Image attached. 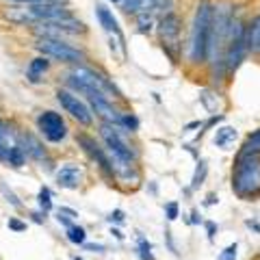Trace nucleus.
<instances>
[{
    "label": "nucleus",
    "instance_id": "33",
    "mask_svg": "<svg viewBox=\"0 0 260 260\" xmlns=\"http://www.w3.org/2000/svg\"><path fill=\"white\" fill-rule=\"evenodd\" d=\"M113 234H115V239H117V241H124V234H121L119 230H113Z\"/></svg>",
    "mask_w": 260,
    "mask_h": 260
},
{
    "label": "nucleus",
    "instance_id": "28",
    "mask_svg": "<svg viewBox=\"0 0 260 260\" xmlns=\"http://www.w3.org/2000/svg\"><path fill=\"white\" fill-rule=\"evenodd\" d=\"M3 191H5V195H7V200H9V202H11V204H13L15 208H20V206H22V202H20L18 198H15V195H13L11 191H7V189H5V186H3Z\"/></svg>",
    "mask_w": 260,
    "mask_h": 260
},
{
    "label": "nucleus",
    "instance_id": "9",
    "mask_svg": "<svg viewBox=\"0 0 260 260\" xmlns=\"http://www.w3.org/2000/svg\"><path fill=\"white\" fill-rule=\"evenodd\" d=\"M95 13H98V20H100V26L104 28L111 35V39L115 37V44L121 48V52L126 54V44H124V35H121V30L117 26V20L113 18V13L107 9L104 5H98L95 7Z\"/></svg>",
    "mask_w": 260,
    "mask_h": 260
},
{
    "label": "nucleus",
    "instance_id": "11",
    "mask_svg": "<svg viewBox=\"0 0 260 260\" xmlns=\"http://www.w3.org/2000/svg\"><path fill=\"white\" fill-rule=\"evenodd\" d=\"M20 141H18V135L11 133V126L7 124L5 119H0V160L7 162V156H9L11 148H15Z\"/></svg>",
    "mask_w": 260,
    "mask_h": 260
},
{
    "label": "nucleus",
    "instance_id": "16",
    "mask_svg": "<svg viewBox=\"0 0 260 260\" xmlns=\"http://www.w3.org/2000/svg\"><path fill=\"white\" fill-rule=\"evenodd\" d=\"M239 137L237 133V128H232V126H221L215 133V145L217 148H221V150H230V145L234 143V139Z\"/></svg>",
    "mask_w": 260,
    "mask_h": 260
},
{
    "label": "nucleus",
    "instance_id": "7",
    "mask_svg": "<svg viewBox=\"0 0 260 260\" xmlns=\"http://www.w3.org/2000/svg\"><path fill=\"white\" fill-rule=\"evenodd\" d=\"M37 126L50 143H61L68 137V124L56 111H42L37 115Z\"/></svg>",
    "mask_w": 260,
    "mask_h": 260
},
{
    "label": "nucleus",
    "instance_id": "10",
    "mask_svg": "<svg viewBox=\"0 0 260 260\" xmlns=\"http://www.w3.org/2000/svg\"><path fill=\"white\" fill-rule=\"evenodd\" d=\"M56 182L61 189H78L83 182V169L74 162H65L56 169Z\"/></svg>",
    "mask_w": 260,
    "mask_h": 260
},
{
    "label": "nucleus",
    "instance_id": "1",
    "mask_svg": "<svg viewBox=\"0 0 260 260\" xmlns=\"http://www.w3.org/2000/svg\"><path fill=\"white\" fill-rule=\"evenodd\" d=\"M126 130L121 126L109 124V121H102L100 126V137L107 150L111 154V162H113V172L115 178L124 182L137 180V158H139V152L135 150V145H130L126 139Z\"/></svg>",
    "mask_w": 260,
    "mask_h": 260
},
{
    "label": "nucleus",
    "instance_id": "25",
    "mask_svg": "<svg viewBox=\"0 0 260 260\" xmlns=\"http://www.w3.org/2000/svg\"><path fill=\"white\" fill-rule=\"evenodd\" d=\"M204 176H206V162L200 160V167H198V172H195V176H193V186H200L202 180H204Z\"/></svg>",
    "mask_w": 260,
    "mask_h": 260
},
{
    "label": "nucleus",
    "instance_id": "34",
    "mask_svg": "<svg viewBox=\"0 0 260 260\" xmlns=\"http://www.w3.org/2000/svg\"><path fill=\"white\" fill-rule=\"evenodd\" d=\"M215 202H217V198H215V195H208V200H206V204H215Z\"/></svg>",
    "mask_w": 260,
    "mask_h": 260
},
{
    "label": "nucleus",
    "instance_id": "30",
    "mask_svg": "<svg viewBox=\"0 0 260 260\" xmlns=\"http://www.w3.org/2000/svg\"><path fill=\"white\" fill-rule=\"evenodd\" d=\"M111 221L121 223V221H124V213H121V210H115V213H111Z\"/></svg>",
    "mask_w": 260,
    "mask_h": 260
},
{
    "label": "nucleus",
    "instance_id": "22",
    "mask_svg": "<svg viewBox=\"0 0 260 260\" xmlns=\"http://www.w3.org/2000/svg\"><path fill=\"white\" fill-rule=\"evenodd\" d=\"M139 254H141V258L143 260H154V256H152V245L145 239H139Z\"/></svg>",
    "mask_w": 260,
    "mask_h": 260
},
{
    "label": "nucleus",
    "instance_id": "2",
    "mask_svg": "<svg viewBox=\"0 0 260 260\" xmlns=\"http://www.w3.org/2000/svg\"><path fill=\"white\" fill-rule=\"evenodd\" d=\"M213 22H215V5L210 3V0H200L198 9H195L191 42H189V61L193 65H202L208 61Z\"/></svg>",
    "mask_w": 260,
    "mask_h": 260
},
{
    "label": "nucleus",
    "instance_id": "4",
    "mask_svg": "<svg viewBox=\"0 0 260 260\" xmlns=\"http://www.w3.org/2000/svg\"><path fill=\"white\" fill-rule=\"evenodd\" d=\"M158 37L165 52L172 56V61L178 63V56L182 50V18L174 11L165 13L158 22Z\"/></svg>",
    "mask_w": 260,
    "mask_h": 260
},
{
    "label": "nucleus",
    "instance_id": "3",
    "mask_svg": "<svg viewBox=\"0 0 260 260\" xmlns=\"http://www.w3.org/2000/svg\"><path fill=\"white\" fill-rule=\"evenodd\" d=\"M232 189L239 198H251L260 193V154L239 152L232 174Z\"/></svg>",
    "mask_w": 260,
    "mask_h": 260
},
{
    "label": "nucleus",
    "instance_id": "35",
    "mask_svg": "<svg viewBox=\"0 0 260 260\" xmlns=\"http://www.w3.org/2000/svg\"><path fill=\"white\" fill-rule=\"evenodd\" d=\"M32 219H35V221H37V223H42V221H44V219H46V217L42 219V215H37V213H35V215H32Z\"/></svg>",
    "mask_w": 260,
    "mask_h": 260
},
{
    "label": "nucleus",
    "instance_id": "32",
    "mask_svg": "<svg viewBox=\"0 0 260 260\" xmlns=\"http://www.w3.org/2000/svg\"><path fill=\"white\" fill-rule=\"evenodd\" d=\"M85 247H87V249H91V251H98V254H102V251L107 249L104 245H87V243H85Z\"/></svg>",
    "mask_w": 260,
    "mask_h": 260
},
{
    "label": "nucleus",
    "instance_id": "36",
    "mask_svg": "<svg viewBox=\"0 0 260 260\" xmlns=\"http://www.w3.org/2000/svg\"><path fill=\"white\" fill-rule=\"evenodd\" d=\"M111 3H117V5H119V3H121V0H111Z\"/></svg>",
    "mask_w": 260,
    "mask_h": 260
},
{
    "label": "nucleus",
    "instance_id": "31",
    "mask_svg": "<svg viewBox=\"0 0 260 260\" xmlns=\"http://www.w3.org/2000/svg\"><path fill=\"white\" fill-rule=\"evenodd\" d=\"M206 230H208V239H215L217 228H215V223H213V221H208V223H206Z\"/></svg>",
    "mask_w": 260,
    "mask_h": 260
},
{
    "label": "nucleus",
    "instance_id": "12",
    "mask_svg": "<svg viewBox=\"0 0 260 260\" xmlns=\"http://www.w3.org/2000/svg\"><path fill=\"white\" fill-rule=\"evenodd\" d=\"M245 42L251 54H260V13L245 26Z\"/></svg>",
    "mask_w": 260,
    "mask_h": 260
},
{
    "label": "nucleus",
    "instance_id": "13",
    "mask_svg": "<svg viewBox=\"0 0 260 260\" xmlns=\"http://www.w3.org/2000/svg\"><path fill=\"white\" fill-rule=\"evenodd\" d=\"M18 141H20V145H22V150H24L26 156H32L37 160L46 158V150L42 148V143H39L32 135H18Z\"/></svg>",
    "mask_w": 260,
    "mask_h": 260
},
{
    "label": "nucleus",
    "instance_id": "37",
    "mask_svg": "<svg viewBox=\"0 0 260 260\" xmlns=\"http://www.w3.org/2000/svg\"><path fill=\"white\" fill-rule=\"evenodd\" d=\"M74 260H83V258H74Z\"/></svg>",
    "mask_w": 260,
    "mask_h": 260
},
{
    "label": "nucleus",
    "instance_id": "5",
    "mask_svg": "<svg viewBox=\"0 0 260 260\" xmlns=\"http://www.w3.org/2000/svg\"><path fill=\"white\" fill-rule=\"evenodd\" d=\"M35 48L48 59H54L59 63H70V65H80L85 61V52L74 48L72 44L63 42L59 37H39Z\"/></svg>",
    "mask_w": 260,
    "mask_h": 260
},
{
    "label": "nucleus",
    "instance_id": "26",
    "mask_svg": "<svg viewBox=\"0 0 260 260\" xmlns=\"http://www.w3.org/2000/svg\"><path fill=\"white\" fill-rule=\"evenodd\" d=\"M165 215H167L169 221H176L178 219V204L176 202H169V204L165 206Z\"/></svg>",
    "mask_w": 260,
    "mask_h": 260
},
{
    "label": "nucleus",
    "instance_id": "15",
    "mask_svg": "<svg viewBox=\"0 0 260 260\" xmlns=\"http://www.w3.org/2000/svg\"><path fill=\"white\" fill-rule=\"evenodd\" d=\"M48 70H50L48 56H37V59H32L28 63V80L30 83H39V78H42Z\"/></svg>",
    "mask_w": 260,
    "mask_h": 260
},
{
    "label": "nucleus",
    "instance_id": "18",
    "mask_svg": "<svg viewBox=\"0 0 260 260\" xmlns=\"http://www.w3.org/2000/svg\"><path fill=\"white\" fill-rule=\"evenodd\" d=\"M243 154H260V130H256V133H251L247 137V141L243 143Z\"/></svg>",
    "mask_w": 260,
    "mask_h": 260
},
{
    "label": "nucleus",
    "instance_id": "21",
    "mask_svg": "<svg viewBox=\"0 0 260 260\" xmlns=\"http://www.w3.org/2000/svg\"><path fill=\"white\" fill-rule=\"evenodd\" d=\"M39 208H42V210H44V213H48V210H50V208H52L50 191H48V189H46V186H44V189H42V191H39Z\"/></svg>",
    "mask_w": 260,
    "mask_h": 260
},
{
    "label": "nucleus",
    "instance_id": "17",
    "mask_svg": "<svg viewBox=\"0 0 260 260\" xmlns=\"http://www.w3.org/2000/svg\"><path fill=\"white\" fill-rule=\"evenodd\" d=\"M137 30L143 32V35H150L154 30V11H143V13H137Z\"/></svg>",
    "mask_w": 260,
    "mask_h": 260
},
{
    "label": "nucleus",
    "instance_id": "20",
    "mask_svg": "<svg viewBox=\"0 0 260 260\" xmlns=\"http://www.w3.org/2000/svg\"><path fill=\"white\" fill-rule=\"evenodd\" d=\"M121 128H124L126 133H137V128H139V119H137L133 113H121Z\"/></svg>",
    "mask_w": 260,
    "mask_h": 260
},
{
    "label": "nucleus",
    "instance_id": "8",
    "mask_svg": "<svg viewBox=\"0 0 260 260\" xmlns=\"http://www.w3.org/2000/svg\"><path fill=\"white\" fill-rule=\"evenodd\" d=\"M76 141H78L80 148H83V150L89 154V156H91V160H95V165L100 167L102 176L107 178V180L113 182V178H115V172H113L111 158L107 156V154H104V148H100V145L95 143L93 137H89V135H85V133H80V135L76 137Z\"/></svg>",
    "mask_w": 260,
    "mask_h": 260
},
{
    "label": "nucleus",
    "instance_id": "27",
    "mask_svg": "<svg viewBox=\"0 0 260 260\" xmlns=\"http://www.w3.org/2000/svg\"><path fill=\"white\" fill-rule=\"evenodd\" d=\"M9 228H11V230H15V232H24V230H26V223L18 221V219H9Z\"/></svg>",
    "mask_w": 260,
    "mask_h": 260
},
{
    "label": "nucleus",
    "instance_id": "24",
    "mask_svg": "<svg viewBox=\"0 0 260 260\" xmlns=\"http://www.w3.org/2000/svg\"><path fill=\"white\" fill-rule=\"evenodd\" d=\"M11 5H35V3H56V5H65L68 0H5Z\"/></svg>",
    "mask_w": 260,
    "mask_h": 260
},
{
    "label": "nucleus",
    "instance_id": "14",
    "mask_svg": "<svg viewBox=\"0 0 260 260\" xmlns=\"http://www.w3.org/2000/svg\"><path fill=\"white\" fill-rule=\"evenodd\" d=\"M158 0H121L119 7L126 15H137V13H143V11H150L154 9Z\"/></svg>",
    "mask_w": 260,
    "mask_h": 260
},
{
    "label": "nucleus",
    "instance_id": "6",
    "mask_svg": "<svg viewBox=\"0 0 260 260\" xmlns=\"http://www.w3.org/2000/svg\"><path fill=\"white\" fill-rule=\"evenodd\" d=\"M56 102L61 104V109L65 113H70L80 126H91L93 124V113L87 104L80 100L78 95H74L70 89H59L56 91Z\"/></svg>",
    "mask_w": 260,
    "mask_h": 260
},
{
    "label": "nucleus",
    "instance_id": "19",
    "mask_svg": "<svg viewBox=\"0 0 260 260\" xmlns=\"http://www.w3.org/2000/svg\"><path fill=\"white\" fill-rule=\"evenodd\" d=\"M68 241L74 243V245H85L87 243V232L83 230V228H78V225H70L68 228Z\"/></svg>",
    "mask_w": 260,
    "mask_h": 260
},
{
    "label": "nucleus",
    "instance_id": "23",
    "mask_svg": "<svg viewBox=\"0 0 260 260\" xmlns=\"http://www.w3.org/2000/svg\"><path fill=\"white\" fill-rule=\"evenodd\" d=\"M219 260H237V243L228 245L221 254H219Z\"/></svg>",
    "mask_w": 260,
    "mask_h": 260
},
{
    "label": "nucleus",
    "instance_id": "29",
    "mask_svg": "<svg viewBox=\"0 0 260 260\" xmlns=\"http://www.w3.org/2000/svg\"><path fill=\"white\" fill-rule=\"evenodd\" d=\"M56 219H59V223H63L65 228H70V225H72V221H70L72 217H70V215H65V213H61V210H59V217H56Z\"/></svg>",
    "mask_w": 260,
    "mask_h": 260
}]
</instances>
